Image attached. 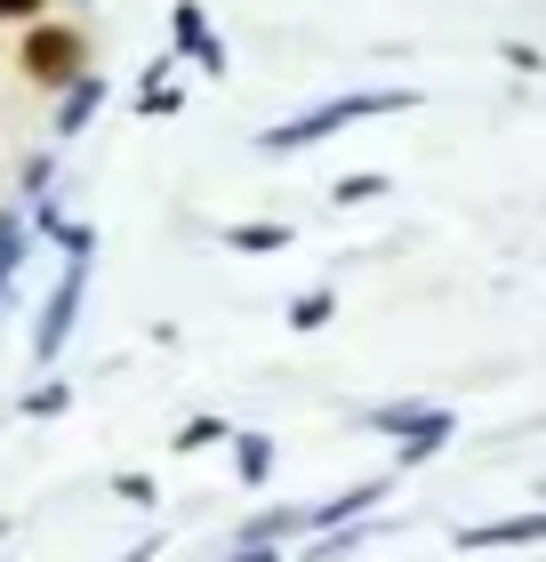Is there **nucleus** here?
<instances>
[{"label":"nucleus","instance_id":"f8f14e48","mask_svg":"<svg viewBox=\"0 0 546 562\" xmlns=\"http://www.w3.org/2000/svg\"><path fill=\"white\" fill-rule=\"evenodd\" d=\"M450 434H458V418H450V411H442L434 426H419V434H402V450H394V474H410V467H426V458H434L442 442H450Z\"/></svg>","mask_w":546,"mask_h":562},{"label":"nucleus","instance_id":"9b49d317","mask_svg":"<svg viewBox=\"0 0 546 562\" xmlns=\"http://www.w3.org/2000/svg\"><path fill=\"white\" fill-rule=\"evenodd\" d=\"M169 72H177L169 57H153V65H145V81H137V113H145V121H153V113H161V121H169L177 105H186V89H177V81H169Z\"/></svg>","mask_w":546,"mask_h":562},{"label":"nucleus","instance_id":"423d86ee","mask_svg":"<svg viewBox=\"0 0 546 562\" xmlns=\"http://www.w3.org/2000/svg\"><path fill=\"white\" fill-rule=\"evenodd\" d=\"M298 530H314V506H274V515H249L233 530V547H290Z\"/></svg>","mask_w":546,"mask_h":562},{"label":"nucleus","instance_id":"f03ea898","mask_svg":"<svg viewBox=\"0 0 546 562\" xmlns=\"http://www.w3.org/2000/svg\"><path fill=\"white\" fill-rule=\"evenodd\" d=\"M16 65H24V81H33V89H73L89 72V33H81V24H41L33 16Z\"/></svg>","mask_w":546,"mask_h":562},{"label":"nucleus","instance_id":"9d476101","mask_svg":"<svg viewBox=\"0 0 546 562\" xmlns=\"http://www.w3.org/2000/svg\"><path fill=\"white\" fill-rule=\"evenodd\" d=\"M370 539H386V522H378V515H361V522H330V539H322V547H305V562H354Z\"/></svg>","mask_w":546,"mask_h":562},{"label":"nucleus","instance_id":"f257e3e1","mask_svg":"<svg viewBox=\"0 0 546 562\" xmlns=\"http://www.w3.org/2000/svg\"><path fill=\"white\" fill-rule=\"evenodd\" d=\"M419 105V89H354V97H322L314 113L298 121H274V130H257V153H305L337 130H354V121H386V113H410Z\"/></svg>","mask_w":546,"mask_h":562},{"label":"nucleus","instance_id":"1a4fd4ad","mask_svg":"<svg viewBox=\"0 0 546 562\" xmlns=\"http://www.w3.org/2000/svg\"><path fill=\"white\" fill-rule=\"evenodd\" d=\"M434 418H442V402H370V411H361V426L394 434V442H402V434H419V426H434Z\"/></svg>","mask_w":546,"mask_h":562},{"label":"nucleus","instance_id":"412c9836","mask_svg":"<svg viewBox=\"0 0 546 562\" xmlns=\"http://www.w3.org/2000/svg\"><path fill=\"white\" fill-rule=\"evenodd\" d=\"M48 177H57V153H33V161H24V177H16L24 201H41V193H48Z\"/></svg>","mask_w":546,"mask_h":562},{"label":"nucleus","instance_id":"ddd939ff","mask_svg":"<svg viewBox=\"0 0 546 562\" xmlns=\"http://www.w3.org/2000/svg\"><path fill=\"white\" fill-rule=\"evenodd\" d=\"M225 249H242V258H281V249H290V225H225Z\"/></svg>","mask_w":546,"mask_h":562},{"label":"nucleus","instance_id":"a211bd4d","mask_svg":"<svg viewBox=\"0 0 546 562\" xmlns=\"http://www.w3.org/2000/svg\"><path fill=\"white\" fill-rule=\"evenodd\" d=\"M386 193H394V177H378V169L337 177V210H361V201H386Z\"/></svg>","mask_w":546,"mask_h":562},{"label":"nucleus","instance_id":"dca6fc26","mask_svg":"<svg viewBox=\"0 0 546 562\" xmlns=\"http://www.w3.org/2000/svg\"><path fill=\"white\" fill-rule=\"evenodd\" d=\"M218 442H233V426H225L218 411H201V418L177 426V450H186V458H193V450H218Z\"/></svg>","mask_w":546,"mask_h":562},{"label":"nucleus","instance_id":"aec40b11","mask_svg":"<svg viewBox=\"0 0 546 562\" xmlns=\"http://www.w3.org/2000/svg\"><path fill=\"white\" fill-rule=\"evenodd\" d=\"M113 498H129V506H161V482L129 467V474H113Z\"/></svg>","mask_w":546,"mask_h":562},{"label":"nucleus","instance_id":"4468645a","mask_svg":"<svg viewBox=\"0 0 546 562\" xmlns=\"http://www.w3.org/2000/svg\"><path fill=\"white\" fill-rule=\"evenodd\" d=\"M233 474L242 482H274V434H233Z\"/></svg>","mask_w":546,"mask_h":562},{"label":"nucleus","instance_id":"6ab92c4d","mask_svg":"<svg viewBox=\"0 0 546 562\" xmlns=\"http://www.w3.org/2000/svg\"><path fill=\"white\" fill-rule=\"evenodd\" d=\"M65 402H73V386H65V378H41V386L24 394V402H16V411H24V418H57Z\"/></svg>","mask_w":546,"mask_h":562},{"label":"nucleus","instance_id":"5701e85b","mask_svg":"<svg viewBox=\"0 0 546 562\" xmlns=\"http://www.w3.org/2000/svg\"><path fill=\"white\" fill-rule=\"evenodd\" d=\"M153 554H161V530H145V539H137V547H121L113 562H153Z\"/></svg>","mask_w":546,"mask_h":562},{"label":"nucleus","instance_id":"f3484780","mask_svg":"<svg viewBox=\"0 0 546 562\" xmlns=\"http://www.w3.org/2000/svg\"><path fill=\"white\" fill-rule=\"evenodd\" d=\"M24 241H33V225H24L16 210H0V297H9V273H16V258H24Z\"/></svg>","mask_w":546,"mask_h":562},{"label":"nucleus","instance_id":"4be33fe9","mask_svg":"<svg viewBox=\"0 0 546 562\" xmlns=\"http://www.w3.org/2000/svg\"><path fill=\"white\" fill-rule=\"evenodd\" d=\"M48 9V0H0V24H33Z\"/></svg>","mask_w":546,"mask_h":562},{"label":"nucleus","instance_id":"20e7f679","mask_svg":"<svg viewBox=\"0 0 546 562\" xmlns=\"http://www.w3.org/2000/svg\"><path fill=\"white\" fill-rule=\"evenodd\" d=\"M169 41H177V57H193L210 81H225V41L210 33V9H201V0H177L169 9Z\"/></svg>","mask_w":546,"mask_h":562},{"label":"nucleus","instance_id":"7ed1b4c3","mask_svg":"<svg viewBox=\"0 0 546 562\" xmlns=\"http://www.w3.org/2000/svg\"><path fill=\"white\" fill-rule=\"evenodd\" d=\"M89 266H97V258H65L57 290H48L41 322H33V370H48V362H57V353H65L73 322H81V297H89Z\"/></svg>","mask_w":546,"mask_h":562},{"label":"nucleus","instance_id":"393cba45","mask_svg":"<svg viewBox=\"0 0 546 562\" xmlns=\"http://www.w3.org/2000/svg\"><path fill=\"white\" fill-rule=\"evenodd\" d=\"M9 530H16V522H0V539H9Z\"/></svg>","mask_w":546,"mask_h":562},{"label":"nucleus","instance_id":"39448f33","mask_svg":"<svg viewBox=\"0 0 546 562\" xmlns=\"http://www.w3.org/2000/svg\"><path fill=\"white\" fill-rule=\"evenodd\" d=\"M546 539V506H531V515H506V522H475V530H450L458 554H499V547H538Z\"/></svg>","mask_w":546,"mask_h":562},{"label":"nucleus","instance_id":"0eeeda50","mask_svg":"<svg viewBox=\"0 0 546 562\" xmlns=\"http://www.w3.org/2000/svg\"><path fill=\"white\" fill-rule=\"evenodd\" d=\"M386 491H394V474H378V482H354V491H337V498H322V506H314V530H330V522H361V515H378V506H386Z\"/></svg>","mask_w":546,"mask_h":562},{"label":"nucleus","instance_id":"b1692460","mask_svg":"<svg viewBox=\"0 0 546 562\" xmlns=\"http://www.w3.org/2000/svg\"><path fill=\"white\" fill-rule=\"evenodd\" d=\"M225 562H281V547H233Z\"/></svg>","mask_w":546,"mask_h":562},{"label":"nucleus","instance_id":"6e6552de","mask_svg":"<svg viewBox=\"0 0 546 562\" xmlns=\"http://www.w3.org/2000/svg\"><path fill=\"white\" fill-rule=\"evenodd\" d=\"M97 113H105V81H97V72H81V81L65 89V105H57V145H73Z\"/></svg>","mask_w":546,"mask_h":562},{"label":"nucleus","instance_id":"2eb2a0df","mask_svg":"<svg viewBox=\"0 0 546 562\" xmlns=\"http://www.w3.org/2000/svg\"><path fill=\"white\" fill-rule=\"evenodd\" d=\"M330 314H337V290L322 281V290H305V297L290 305V329H298V338H314V329H330Z\"/></svg>","mask_w":546,"mask_h":562}]
</instances>
